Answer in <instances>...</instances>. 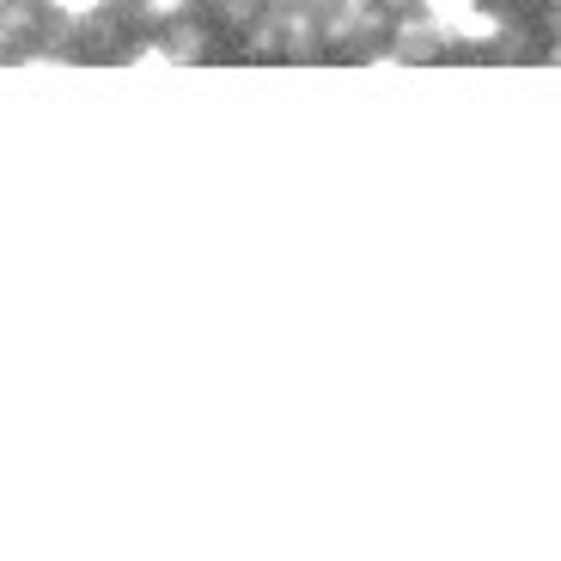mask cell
Segmentation results:
<instances>
[{"label":"cell","instance_id":"1","mask_svg":"<svg viewBox=\"0 0 561 561\" xmlns=\"http://www.w3.org/2000/svg\"><path fill=\"white\" fill-rule=\"evenodd\" d=\"M427 13H434L439 25H458L463 13H477V0H427Z\"/></svg>","mask_w":561,"mask_h":561},{"label":"cell","instance_id":"2","mask_svg":"<svg viewBox=\"0 0 561 561\" xmlns=\"http://www.w3.org/2000/svg\"><path fill=\"white\" fill-rule=\"evenodd\" d=\"M147 7V19H178V13H190V0H140Z\"/></svg>","mask_w":561,"mask_h":561}]
</instances>
